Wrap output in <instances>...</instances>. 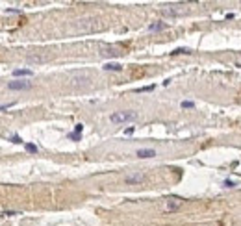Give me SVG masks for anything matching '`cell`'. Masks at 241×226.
<instances>
[{
  "instance_id": "3957f363",
  "label": "cell",
  "mask_w": 241,
  "mask_h": 226,
  "mask_svg": "<svg viewBox=\"0 0 241 226\" xmlns=\"http://www.w3.org/2000/svg\"><path fill=\"white\" fill-rule=\"evenodd\" d=\"M182 198H178V197H173V198H169L167 200V209L169 211H175V209H178L180 206H182Z\"/></svg>"
},
{
  "instance_id": "277c9868",
  "label": "cell",
  "mask_w": 241,
  "mask_h": 226,
  "mask_svg": "<svg viewBox=\"0 0 241 226\" xmlns=\"http://www.w3.org/2000/svg\"><path fill=\"white\" fill-rule=\"evenodd\" d=\"M136 156L137 158H154V156H156V150L154 148H139L136 152Z\"/></svg>"
},
{
  "instance_id": "52a82bcc",
  "label": "cell",
  "mask_w": 241,
  "mask_h": 226,
  "mask_svg": "<svg viewBox=\"0 0 241 226\" xmlns=\"http://www.w3.org/2000/svg\"><path fill=\"white\" fill-rule=\"evenodd\" d=\"M13 76H34V71H30V69H15Z\"/></svg>"
},
{
  "instance_id": "2e32d148",
  "label": "cell",
  "mask_w": 241,
  "mask_h": 226,
  "mask_svg": "<svg viewBox=\"0 0 241 226\" xmlns=\"http://www.w3.org/2000/svg\"><path fill=\"white\" fill-rule=\"evenodd\" d=\"M82 130H84V124H76V126H74V134L82 135Z\"/></svg>"
},
{
  "instance_id": "4fadbf2b",
  "label": "cell",
  "mask_w": 241,
  "mask_h": 226,
  "mask_svg": "<svg viewBox=\"0 0 241 226\" xmlns=\"http://www.w3.org/2000/svg\"><path fill=\"white\" fill-rule=\"evenodd\" d=\"M15 106V102H7V104H2L0 106V111H6V110H9V108H13Z\"/></svg>"
},
{
  "instance_id": "d6986e66",
  "label": "cell",
  "mask_w": 241,
  "mask_h": 226,
  "mask_svg": "<svg viewBox=\"0 0 241 226\" xmlns=\"http://www.w3.org/2000/svg\"><path fill=\"white\" fill-rule=\"evenodd\" d=\"M4 215H19L17 211H4Z\"/></svg>"
},
{
  "instance_id": "9a60e30c",
  "label": "cell",
  "mask_w": 241,
  "mask_h": 226,
  "mask_svg": "<svg viewBox=\"0 0 241 226\" xmlns=\"http://www.w3.org/2000/svg\"><path fill=\"white\" fill-rule=\"evenodd\" d=\"M236 185L238 184H236L234 180H224V187H236Z\"/></svg>"
},
{
  "instance_id": "9c48e42d",
  "label": "cell",
  "mask_w": 241,
  "mask_h": 226,
  "mask_svg": "<svg viewBox=\"0 0 241 226\" xmlns=\"http://www.w3.org/2000/svg\"><path fill=\"white\" fill-rule=\"evenodd\" d=\"M180 106L184 108V110H193V108H195V102H191V100H184Z\"/></svg>"
},
{
  "instance_id": "e0dca14e",
  "label": "cell",
  "mask_w": 241,
  "mask_h": 226,
  "mask_svg": "<svg viewBox=\"0 0 241 226\" xmlns=\"http://www.w3.org/2000/svg\"><path fill=\"white\" fill-rule=\"evenodd\" d=\"M11 143H17L19 145V143H22V139L19 137V135H11Z\"/></svg>"
},
{
  "instance_id": "ac0fdd59",
  "label": "cell",
  "mask_w": 241,
  "mask_h": 226,
  "mask_svg": "<svg viewBox=\"0 0 241 226\" xmlns=\"http://www.w3.org/2000/svg\"><path fill=\"white\" fill-rule=\"evenodd\" d=\"M124 134H126V135H132V134H134V126H132V128H126Z\"/></svg>"
},
{
  "instance_id": "6da1fadb",
  "label": "cell",
  "mask_w": 241,
  "mask_h": 226,
  "mask_svg": "<svg viewBox=\"0 0 241 226\" xmlns=\"http://www.w3.org/2000/svg\"><path fill=\"white\" fill-rule=\"evenodd\" d=\"M137 119L136 111H115L109 115V120L113 124H121V122H132V120Z\"/></svg>"
},
{
  "instance_id": "7a4b0ae2",
  "label": "cell",
  "mask_w": 241,
  "mask_h": 226,
  "mask_svg": "<svg viewBox=\"0 0 241 226\" xmlns=\"http://www.w3.org/2000/svg\"><path fill=\"white\" fill-rule=\"evenodd\" d=\"M7 89H11V91H28V89H32V82L15 80V82H9V84H7Z\"/></svg>"
},
{
  "instance_id": "5b68a950",
  "label": "cell",
  "mask_w": 241,
  "mask_h": 226,
  "mask_svg": "<svg viewBox=\"0 0 241 226\" xmlns=\"http://www.w3.org/2000/svg\"><path fill=\"white\" fill-rule=\"evenodd\" d=\"M145 176L143 174H130V176H126V184H139V182H143Z\"/></svg>"
},
{
  "instance_id": "8fae6325",
  "label": "cell",
  "mask_w": 241,
  "mask_h": 226,
  "mask_svg": "<svg viewBox=\"0 0 241 226\" xmlns=\"http://www.w3.org/2000/svg\"><path fill=\"white\" fill-rule=\"evenodd\" d=\"M154 89V85H147V87H139V89H136V93H147V91H152Z\"/></svg>"
},
{
  "instance_id": "5bb4252c",
  "label": "cell",
  "mask_w": 241,
  "mask_h": 226,
  "mask_svg": "<svg viewBox=\"0 0 241 226\" xmlns=\"http://www.w3.org/2000/svg\"><path fill=\"white\" fill-rule=\"evenodd\" d=\"M80 137H82V135L80 134H74V132H70V134H69V139H73V141H80Z\"/></svg>"
},
{
  "instance_id": "8992f818",
  "label": "cell",
  "mask_w": 241,
  "mask_h": 226,
  "mask_svg": "<svg viewBox=\"0 0 241 226\" xmlns=\"http://www.w3.org/2000/svg\"><path fill=\"white\" fill-rule=\"evenodd\" d=\"M167 28V22H152L150 26H148V30L150 32H161V30Z\"/></svg>"
},
{
  "instance_id": "30bf717a",
  "label": "cell",
  "mask_w": 241,
  "mask_h": 226,
  "mask_svg": "<svg viewBox=\"0 0 241 226\" xmlns=\"http://www.w3.org/2000/svg\"><path fill=\"white\" fill-rule=\"evenodd\" d=\"M171 54H191V50L189 48H176V50H173Z\"/></svg>"
},
{
  "instance_id": "7c38bea8",
  "label": "cell",
  "mask_w": 241,
  "mask_h": 226,
  "mask_svg": "<svg viewBox=\"0 0 241 226\" xmlns=\"http://www.w3.org/2000/svg\"><path fill=\"white\" fill-rule=\"evenodd\" d=\"M26 150L32 152V154H35V152H37V146H35V145H32V143H26Z\"/></svg>"
},
{
  "instance_id": "ba28073f",
  "label": "cell",
  "mask_w": 241,
  "mask_h": 226,
  "mask_svg": "<svg viewBox=\"0 0 241 226\" xmlns=\"http://www.w3.org/2000/svg\"><path fill=\"white\" fill-rule=\"evenodd\" d=\"M104 71H115V72H119V71H122V65H119V63H106L104 65Z\"/></svg>"
}]
</instances>
